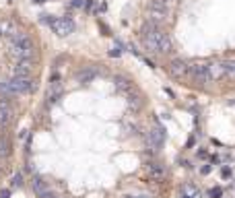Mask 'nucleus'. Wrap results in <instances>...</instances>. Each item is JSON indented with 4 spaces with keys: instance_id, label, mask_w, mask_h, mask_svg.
I'll return each mask as SVG.
<instances>
[{
    "instance_id": "nucleus-1",
    "label": "nucleus",
    "mask_w": 235,
    "mask_h": 198,
    "mask_svg": "<svg viewBox=\"0 0 235 198\" xmlns=\"http://www.w3.org/2000/svg\"><path fill=\"white\" fill-rule=\"evenodd\" d=\"M8 41H10V54L17 56V60H27L33 56V41L27 33L13 31L8 35Z\"/></svg>"
},
{
    "instance_id": "nucleus-14",
    "label": "nucleus",
    "mask_w": 235,
    "mask_h": 198,
    "mask_svg": "<svg viewBox=\"0 0 235 198\" xmlns=\"http://www.w3.org/2000/svg\"><path fill=\"white\" fill-rule=\"evenodd\" d=\"M109 56H112V58H118V56H122V50H120V48L109 50Z\"/></svg>"
},
{
    "instance_id": "nucleus-12",
    "label": "nucleus",
    "mask_w": 235,
    "mask_h": 198,
    "mask_svg": "<svg viewBox=\"0 0 235 198\" xmlns=\"http://www.w3.org/2000/svg\"><path fill=\"white\" fill-rule=\"evenodd\" d=\"M208 196H211V198H221V196H223V192H221V188H211V190H208Z\"/></svg>"
},
{
    "instance_id": "nucleus-2",
    "label": "nucleus",
    "mask_w": 235,
    "mask_h": 198,
    "mask_svg": "<svg viewBox=\"0 0 235 198\" xmlns=\"http://www.w3.org/2000/svg\"><path fill=\"white\" fill-rule=\"evenodd\" d=\"M0 91L8 95H25V93L35 91V83L29 76H13V79H8L6 83L0 85Z\"/></svg>"
},
{
    "instance_id": "nucleus-10",
    "label": "nucleus",
    "mask_w": 235,
    "mask_h": 198,
    "mask_svg": "<svg viewBox=\"0 0 235 198\" xmlns=\"http://www.w3.org/2000/svg\"><path fill=\"white\" fill-rule=\"evenodd\" d=\"M149 173H151V178L161 180L163 175H165V169H163V165H159V163H151L149 165Z\"/></svg>"
},
{
    "instance_id": "nucleus-9",
    "label": "nucleus",
    "mask_w": 235,
    "mask_h": 198,
    "mask_svg": "<svg viewBox=\"0 0 235 198\" xmlns=\"http://www.w3.org/2000/svg\"><path fill=\"white\" fill-rule=\"evenodd\" d=\"M171 74H173V76H177V79L186 76V74H188V64L181 58H175L171 62Z\"/></svg>"
},
{
    "instance_id": "nucleus-17",
    "label": "nucleus",
    "mask_w": 235,
    "mask_h": 198,
    "mask_svg": "<svg viewBox=\"0 0 235 198\" xmlns=\"http://www.w3.org/2000/svg\"><path fill=\"white\" fill-rule=\"evenodd\" d=\"M33 2H37V4H41V2H45V0H33Z\"/></svg>"
},
{
    "instance_id": "nucleus-3",
    "label": "nucleus",
    "mask_w": 235,
    "mask_h": 198,
    "mask_svg": "<svg viewBox=\"0 0 235 198\" xmlns=\"http://www.w3.org/2000/svg\"><path fill=\"white\" fill-rule=\"evenodd\" d=\"M52 31H54L56 35H60V37H64V35H70L74 31V21L70 19V17H60V19H54L52 21Z\"/></svg>"
},
{
    "instance_id": "nucleus-19",
    "label": "nucleus",
    "mask_w": 235,
    "mask_h": 198,
    "mask_svg": "<svg viewBox=\"0 0 235 198\" xmlns=\"http://www.w3.org/2000/svg\"><path fill=\"white\" fill-rule=\"evenodd\" d=\"M231 105H235V101H231Z\"/></svg>"
},
{
    "instance_id": "nucleus-11",
    "label": "nucleus",
    "mask_w": 235,
    "mask_h": 198,
    "mask_svg": "<svg viewBox=\"0 0 235 198\" xmlns=\"http://www.w3.org/2000/svg\"><path fill=\"white\" fill-rule=\"evenodd\" d=\"M10 153V140L0 134V157H6Z\"/></svg>"
},
{
    "instance_id": "nucleus-5",
    "label": "nucleus",
    "mask_w": 235,
    "mask_h": 198,
    "mask_svg": "<svg viewBox=\"0 0 235 198\" xmlns=\"http://www.w3.org/2000/svg\"><path fill=\"white\" fill-rule=\"evenodd\" d=\"M31 186H33V192L37 194L39 198H56L54 192L50 190L48 182H45L41 175H33V180H31Z\"/></svg>"
},
{
    "instance_id": "nucleus-4",
    "label": "nucleus",
    "mask_w": 235,
    "mask_h": 198,
    "mask_svg": "<svg viewBox=\"0 0 235 198\" xmlns=\"http://www.w3.org/2000/svg\"><path fill=\"white\" fill-rule=\"evenodd\" d=\"M147 143L151 148H159L163 143H165V128H163L161 124H155L147 134Z\"/></svg>"
},
{
    "instance_id": "nucleus-6",
    "label": "nucleus",
    "mask_w": 235,
    "mask_h": 198,
    "mask_svg": "<svg viewBox=\"0 0 235 198\" xmlns=\"http://www.w3.org/2000/svg\"><path fill=\"white\" fill-rule=\"evenodd\" d=\"M13 116H15V112H13V105H10L4 97H0V128H6V126H10V122H13Z\"/></svg>"
},
{
    "instance_id": "nucleus-13",
    "label": "nucleus",
    "mask_w": 235,
    "mask_h": 198,
    "mask_svg": "<svg viewBox=\"0 0 235 198\" xmlns=\"http://www.w3.org/2000/svg\"><path fill=\"white\" fill-rule=\"evenodd\" d=\"M221 178H231V167H227V165H225V167H223V169H221Z\"/></svg>"
},
{
    "instance_id": "nucleus-15",
    "label": "nucleus",
    "mask_w": 235,
    "mask_h": 198,
    "mask_svg": "<svg viewBox=\"0 0 235 198\" xmlns=\"http://www.w3.org/2000/svg\"><path fill=\"white\" fill-rule=\"evenodd\" d=\"M21 182H23V175H21V173H17L15 178H13V186H21Z\"/></svg>"
},
{
    "instance_id": "nucleus-18",
    "label": "nucleus",
    "mask_w": 235,
    "mask_h": 198,
    "mask_svg": "<svg viewBox=\"0 0 235 198\" xmlns=\"http://www.w3.org/2000/svg\"><path fill=\"white\" fill-rule=\"evenodd\" d=\"M181 198H190V196H188V194H184V196H181Z\"/></svg>"
},
{
    "instance_id": "nucleus-16",
    "label": "nucleus",
    "mask_w": 235,
    "mask_h": 198,
    "mask_svg": "<svg viewBox=\"0 0 235 198\" xmlns=\"http://www.w3.org/2000/svg\"><path fill=\"white\" fill-rule=\"evenodd\" d=\"M70 6H74V8H78V6H83V0H72V2H70Z\"/></svg>"
},
{
    "instance_id": "nucleus-7",
    "label": "nucleus",
    "mask_w": 235,
    "mask_h": 198,
    "mask_svg": "<svg viewBox=\"0 0 235 198\" xmlns=\"http://www.w3.org/2000/svg\"><path fill=\"white\" fill-rule=\"evenodd\" d=\"M188 72L194 76L196 81H212L211 79V68H208V64H194V66H188Z\"/></svg>"
},
{
    "instance_id": "nucleus-8",
    "label": "nucleus",
    "mask_w": 235,
    "mask_h": 198,
    "mask_svg": "<svg viewBox=\"0 0 235 198\" xmlns=\"http://www.w3.org/2000/svg\"><path fill=\"white\" fill-rule=\"evenodd\" d=\"M31 68H33L31 58H27V60H17L15 68H13V76H29V74H31Z\"/></svg>"
}]
</instances>
